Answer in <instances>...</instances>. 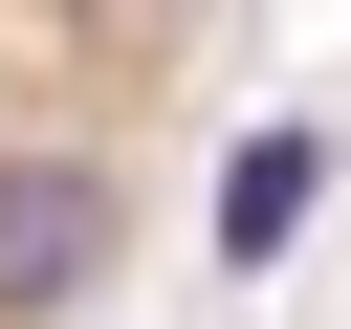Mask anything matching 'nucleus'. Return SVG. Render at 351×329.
Here are the masks:
<instances>
[{
  "label": "nucleus",
  "instance_id": "obj_1",
  "mask_svg": "<svg viewBox=\"0 0 351 329\" xmlns=\"http://www.w3.org/2000/svg\"><path fill=\"white\" fill-rule=\"evenodd\" d=\"M219 0H0V329H88L197 154Z\"/></svg>",
  "mask_w": 351,
  "mask_h": 329
}]
</instances>
